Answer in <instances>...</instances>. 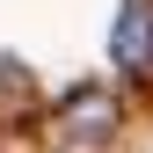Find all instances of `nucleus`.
I'll return each mask as SVG.
<instances>
[{
	"label": "nucleus",
	"mask_w": 153,
	"mask_h": 153,
	"mask_svg": "<svg viewBox=\"0 0 153 153\" xmlns=\"http://www.w3.org/2000/svg\"><path fill=\"white\" fill-rule=\"evenodd\" d=\"M117 124H124V102H117V95H109L102 80L73 88L66 102H59V139H66V146H102Z\"/></svg>",
	"instance_id": "obj_1"
},
{
	"label": "nucleus",
	"mask_w": 153,
	"mask_h": 153,
	"mask_svg": "<svg viewBox=\"0 0 153 153\" xmlns=\"http://www.w3.org/2000/svg\"><path fill=\"white\" fill-rule=\"evenodd\" d=\"M109 59L131 80H153V0H124L109 22Z\"/></svg>",
	"instance_id": "obj_2"
}]
</instances>
